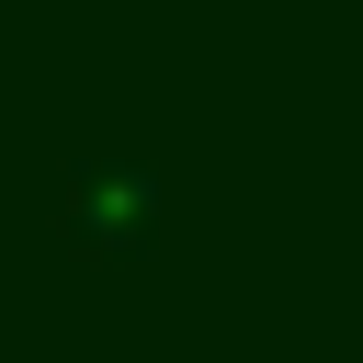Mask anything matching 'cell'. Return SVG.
Returning <instances> with one entry per match:
<instances>
[{
  "instance_id": "6da1fadb",
  "label": "cell",
  "mask_w": 363,
  "mask_h": 363,
  "mask_svg": "<svg viewBox=\"0 0 363 363\" xmlns=\"http://www.w3.org/2000/svg\"><path fill=\"white\" fill-rule=\"evenodd\" d=\"M68 250H102V261H136L159 238V182L136 159H102V170H68Z\"/></svg>"
}]
</instances>
